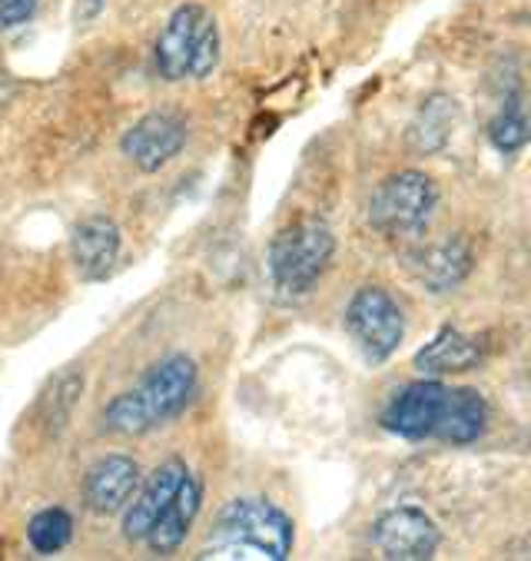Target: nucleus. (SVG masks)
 Instances as JSON below:
<instances>
[{
	"instance_id": "7ed1b4c3",
	"label": "nucleus",
	"mask_w": 531,
	"mask_h": 561,
	"mask_svg": "<svg viewBox=\"0 0 531 561\" xmlns=\"http://www.w3.org/2000/svg\"><path fill=\"white\" fill-rule=\"evenodd\" d=\"M199 376L189 356H170L157 363L134 389L106 402L100 422L114 435H147L173 422L196 396Z\"/></svg>"
},
{
	"instance_id": "423d86ee",
	"label": "nucleus",
	"mask_w": 531,
	"mask_h": 561,
	"mask_svg": "<svg viewBox=\"0 0 531 561\" xmlns=\"http://www.w3.org/2000/svg\"><path fill=\"white\" fill-rule=\"evenodd\" d=\"M439 203V186L418 170H399L385 176L369 199V222L382 237H415L429 227Z\"/></svg>"
},
{
	"instance_id": "dca6fc26",
	"label": "nucleus",
	"mask_w": 531,
	"mask_h": 561,
	"mask_svg": "<svg viewBox=\"0 0 531 561\" xmlns=\"http://www.w3.org/2000/svg\"><path fill=\"white\" fill-rule=\"evenodd\" d=\"M199 505H203V489H199V482L193 479V472H186V479L180 482V489H176V495L170 499V505L163 508V515H160V518L150 525V531L143 535L147 548L157 551V554L176 551V548L186 541V535H189V528H193V522H196V515H199Z\"/></svg>"
},
{
	"instance_id": "f03ea898",
	"label": "nucleus",
	"mask_w": 531,
	"mask_h": 561,
	"mask_svg": "<svg viewBox=\"0 0 531 561\" xmlns=\"http://www.w3.org/2000/svg\"><path fill=\"white\" fill-rule=\"evenodd\" d=\"M296 545L292 518L269 499L243 495L220 508L196 558L203 561H282Z\"/></svg>"
},
{
	"instance_id": "9b49d317",
	"label": "nucleus",
	"mask_w": 531,
	"mask_h": 561,
	"mask_svg": "<svg viewBox=\"0 0 531 561\" xmlns=\"http://www.w3.org/2000/svg\"><path fill=\"white\" fill-rule=\"evenodd\" d=\"M83 386H86L83 373H77V369L60 373L37 396V402L31 405V412L24 415V425H21L27 432V442L24 445H34L37 448V445H47L50 438H57L67 428L70 415H73V409H77V402L83 396Z\"/></svg>"
},
{
	"instance_id": "aec40b11",
	"label": "nucleus",
	"mask_w": 531,
	"mask_h": 561,
	"mask_svg": "<svg viewBox=\"0 0 531 561\" xmlns=\"http://www.w3.org/2000/svg\"><path fill=\"white\" fill-rule=\"evenodd\" d=\"M41 8V0H0V31L24 27Z\"/></svg>"
},
{
	"instance_id": "0eeeda50",
	"label": "nucleus",
	"mask_w": 531,
	"mask_h": 561,
	"mask_svg": "<svg viewBox=\"0 0 531 561\" xmlns=\"http://www.w3.org/2000/svg\"><path fill=\"white\" fill-rule=\"evenodd\" d=\"M346 329L362 350V356L379 366L395 356L405 340L402 306L382 286H362L346 306Z\"/></svg>"
},
{
	"instance_id": "a211bd4d",
	"label": "nucleus",
	"mask_w": 531,
	"mask_h": 561,
	"mask_svg": "<svg viewBox=\"0 0 531 561\" xmlns=\"http://www.w3.org/2000/svg\"><path fill=\"white\" fill-rule=\"evenodd\" d=\"M73 538V518L64 508H44L27 525V541L37 554H57Z\"/></svg>"
},
{
	"instance_id": "f8f14e48",
	"label": "nucleus",
	"mask_w": 531,
	"mask_h": 561,
	"mask_svg": "<svg viewBox=\"0 0 531 561\" xmlns=\"http://www.w3.org/2000/svg\"><path fill=\"white\" fill-rule=\"evenodd\" d=\"M472 263H475L472 243L462 233L446 237L439 243H429V247H422L408 256L415 279L429 293H449V289L462 286L472 273Z\"/></svg>"
},
{
	"instance_id": "1a4fd4ad",
	"label": "nucleus",
	"mask_w": 531,
	"mask_h": 561,
	"mask_svg": "<svg viewBox=\"0 0 531 561\" xmlns=\"http://www.w3.org/2000/svg\"><path fill=\"white\" fill-rule=\"evenodd\" d=\"M183 147H186V124L173 114H147L120 140L124 157L143 173L163 170L180 157Z\"/></svg>"
},
{
	"instance_id": "9d476101",
	"label": "nucleus",
	"mask_w": 531,
	"mask_h": 561,
	"mask_svg": "<svg viewBox=\"0 0 531 561\" xmlns=\"http://www.w3.org/2000/svg\"><path fill=\"white\" fill-rule=\"evenodd\" d=\"M120 227L111 216H86L70 233V260L80 279L96 283L111 273L120 260Z\"/></svg>"
},
{
	"instance_id": "39448f33",
	"label": "nucleus",
	"mask_w": 531,
	"mask_h": 561,
	"mask_svg": "<svg viewBox=\"0 0 531 561\" xmlns=\"http://www.w3.org/2000/svg\"><path fill=\"white\" fill-rule=\"evenodd\" d=\"M333 256H336V233L330 230V222L315 216L296 219L269 243V256H266L269 279L279 293L302 296L323 279Z\"/></svg>"
},
{
	"instance_id": "ddd939ff",
	"label": "nucleus",
	"mask_w": 531,
	"mask_h": 561,
	"mask_svg": "<svg viewBox=\"0 0 531 561\" xmlns=\"http://www.w3.org/2000/svg\"><path fill=\"white\" fill-rule=\"evenodd\" d=\"M140 485V466L130 456H103L83 479V502L93 515H117Z\"/></svg>"
},
{
	"instance_id": "20e7f679",
	"label": "nucleus",
	"mask_w": 531,
	"mask_h": 561,
	"mask_svg": "<svg viewBox=\"0 0 531 561\" xmlns=\"http://www.w3.org/2000/svg\"><path fill=\"white\" fill-rule=\"evenodd\" d=\"M153 60L163 80H203L220 64V27L203 4H183L157 37Z\"/></svg>"
},
{
	"instance_id": "6ab92c4d",
	"label": "nucleus",
	"mask_w": 531,
	"mask_h": 561,
	"mask_svg": "<svg viewBox=\"0 0 531 561\" xmlns=\"http://www.w3.org/2000/svg\"><path fill=\"white\" fill-rule=\"evenodd\" d=\"M488 140L498 153H518L528 144V121L518 100H508L488 124Z\"/></svg>"
},
{
	"instance_id": "6e6552de",
	"label": "nucleus",
	"mask_w": 531,
	"mask_h": 561,
	"mask_svg": "<svg viewBox=\"0 0 531 561\" xmlns=\"http://www.w3.org/2000/svg\"><path fill=\"white\" fill-rule=\"evenodd\" d=\"M442 545L439 525L415 505L392 508L372 525V548L389 561H425Z\"/></svg>"
},
{
	"instance_id": "4468645a",
	"label": "nucleus",
	"mask_w": 531,
	"mask_h": 561,
	"mask_svg": "<svg viewBox=\"0 0 531 561\" xmlns=\"http://www.w3.org/2000/svg\"><path fill=\"white\" fill-rule=\"evenodd\" d=\"M186 462L183 459H166L163 466H157L147 482L137 485L134 499L127 502V515H124V535L130 541H143V535L150 531V525L163 515V508L170 505V499L176 495L180 482L186 479Z\"/></svg>"
},
{
	"instance_id": "412c9836",
	"label": "nucleus",
	"mask_w": 531,
	"mask_h": 561,
	"mask_svg": "<svg viewBox=\"0 0 531 561\" xmlns=\"http://www.w3.org/2000/svg\"><path fill=\"white\" fill-rule=\"evenodd\" d=\"M100 8H103V0H80V18L90 21V18L100 14Z\"/></svg>"
},
{
	"instance_id": "2eb2a0df",
	"label": "nucleus",
	"mask_w": 531,
	"mask_h": 561,
	"mask_svg": "<svg viewBox=\"0 0 531 561\" xmlns=\"http://www.w3.org/2000/svg\"><path fill=\"white\" fill-rule=\"evenodd\" d=\"M482 343L475 335H465L455 325H446L436 332L432 343H425L415 353V369L422 376H455V373H469L482 363Z\"/></svg>"
},
{
	"instance_id": "f257e3e1",
	"label": "nucleus",
	"mask_w": 531,
	"mask_h": 561,
	"mask_svg": "<svg viewBox=\"0 0 531 561\" xmlns=\"http://www.w3.org/2000/svg\"><path fill=\"white\" fill-rule=\"evenodd\" d=\"M382 425L408 442L469 445L488 428V402L475 389H455L439 379L402 386L382 409Z\"/></svg>"
},
{
	"instance_id": "f3484780",
	"label": "nucleus",
	"mask_w": 531,
	"mask_h": 561,
	"mask_svg": "<svg viewBox=\"0 0 531 561\" xmlns=\"http://www.w3.org/2000/svg\"><path fill=\"white\" fill-rule=\"evenodd\" d=\"M455 114H459V106L446 93H432L429 100H422L415 121L405 130L408 147L415 153H436V150H442L449 144V137H452Z\"/></svg>"
}]
</instances>
